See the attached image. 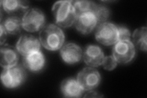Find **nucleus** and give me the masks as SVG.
Wrapping results in <instances>:
<instances>
[{
    "instance_id": "obj_1",
    "label": "nucleus",
    "mask_w": 147,
    "mask_h": 98,
    "mask_svg": "<svg viewBox=\"0 0 147 98\" xmlns=\"http://www.w3.org/2000/svg\"><path fill=\"white\" fill-rule=\"evenodd\" d=\"M65 39L62 30L58 26L50 24L44 26L39 33V41L44 47L55 51L61 48Z\"/></svg>"
},
{
    "instance_id": "obj_2",
    "label": "nucleus",
    "mask_w": 147,
    "mask_h": 98,
    "mask_svg": "<svg viewBox=\"0 0 147 98\" xmlns=\"http://www.w3.org/2000/svg\"><path fill=\"white\" fill-rule=\"evenodd\" d=\"M52 12L56 23L61 27L67 28L75 23L77 16L72 5V1H60L55 3Z\"/></svg>"
},
{
    "instance_id": "obj_3",
    "label": "nucleus",
    "mask_w": 147,
    "mask_h": 98,
    "mask_svg": "<svg viewBox=\"0 0 147 98\" xmlns=\"http://www.w3.org/2000/svg\"><path fill=\"white\" fill-rule=\"evenodd\" d=\"M26 77V74L24 68L19 65L9 68H4L1 75L3 84L8 88L19 87L24 82Z\"/></svg>"
},
{
    "instance_id": "obj_4",
    "label": "nucleus",
    "mask_w": 147,
    "mask_h": 98,
    "mask_svg": "<svg viewBox=\"0 0 147 98\" xmlns=\"http://www.w3.org/2000/svg\"><path fill=\"white\" fill-rule=\"evenodd\" d=\"M45 17L43 12L37 8L27 10L22 19V28L28 32L38 31L44 26Z\"/></svg>"
},
{
    "instance_id": "obj_5",
    "label": "nucleus",
    "mask_w": 147,
    "mask_h": 98,
    "mask_svg": "<svg viewBox=\"0 0 147 98\" xmlns=\"http://www.w3.org/2000/svg\"><path fill=\"white\" fill-rule=\"evenodd\" d=\"M112 53L117 63L126 64L131 62L135 57L136 47L130 40L119 41L115 44Z\"/></svg>"
},
{
    "instance_id": "obj_6",
    "label": "nucleus",
    "mask_w": 147,
    "mask_h": 98,
    "mask_svg": "<svg viewBox=\"0 0 147 98\" xmlns=\"http://www.w3.org/2000/svg\"><path fill=\"white\" fill-rule=\"evenodd\" d=\"M96 39L105 45H111L118 42L117 26L112 23L105 22L99 24L95 33Z\"/></svg>"
},
{
    "instance_id": "obj_7",
    "label": "nucleus",
    "mask_w": 147,
    "mask_h": 98,
    "mask_svg": "<svg viewBox=\"0 0 147 98\" xmlns=\"http://www.w3.org/2000/svg\"><path fill=\"white\" fill-rule=\"evenodd\" d=\"M100 76L97 70L93 68H85L78 74L77 80L82 89L86 91L93 90L100 82Z\"/></svg>"
},
{
    "instance_id": "obj_8",
    "label": "nucleus",
    "mask_w": 147,
    "mask_h": 98,
    "mask_svg": "<svg viewBox=\"0 0 147 98\" xmlns=\"http://www.w3.org/2000/svg\"><path fill=\"white\" fill-rule=\"evenodd\" d=\"M40 43L39 41L32 35H22L18 39L16 49L17 52L24 57L39 51Z\"/></svg>"
},
{
    "instance_id": "obj_9",
    "label": "nucleus",
    "mask_w": 147,
    "mask_h": 98,
    "mask_svg": "<svg viewBox=\"0 0 147 98\" xmlns=\"http://www.w3.org/2000/svg\"><path fill=\"white\" fill-rule=\"evenodd\" d=\"M104 54L99 46L87 45L83 54L85 63L91 67H98L102 65L104 59Z\"/></svg>"
},
{
    "instance_id": "obj_10",
    "label": "nucleus",
    "mask_w": 147,
    "mask_h": 98,
    "mask_svg": "<svg viewBox=\"0 0 147 98\" xmlns=\"http://www.w3.org/2000/svg\"><path fill=\"white\" fill-rule=\"evenodd\" d=\"M98 24L93 13L89 12L77 16L75 22L76 29L83 34H89Z\"/></svg>"
},
{
    "instance_id": "obj_11",
    "label": "nucleus",
    "mask_w": 147,
    "mask_h": 98,
    "mask_svg": "<svg viewBox=\"0 0 147 98\" xmlns=\"http://www.w3.org/2000/svg\"><path fill=\"white\" fill-rule=\"evenodd\" d=\"M60 55L64 62L72 64L80 62L82 58L83 52L78 45L74 43H68L61 48Z\"/></svg>"
},
{
    "instance_id": "obj_12",
    "label": "nucleus",
    "mask_w": 147,
    "mask_h": 98,
    "mask_svg": "<svg viewBox=\"0 0 147 98\" xmlns=\"http://www.w3.org/2000/svg\"><path fill=\"white\" fill-rule=\"evenodd\" d=\"M24 66L33 72H38L43 68L45 64V57L40 51L32 53L23 58Z\"/></svg>"
},
{
    "instance_id": "obj_13",
    "label": "nucleus",
    "mask_w": 147,
    "mask_h": 98,
    "mask_svg": "<svg viewBox=\"0 0 147 98\" xmlns=\"http://www.w3.org/2000/svg\"><path fill=\"white\" fill-rule=\"evenodd\" d=\"M61 90L66 97H81L83 91L81 86L77 80L70 78L64 80L61 84Z\"/></svg>"
},
{
    "instance_id": "obj_14",
    "label": "nucleus",
    "mask_w": 147,
    "mask_h": 98,
    "mask_svg": "<svg viewBox=\"0 0 147 98\" xmlns=\"http://www.w3.org/2000/svg\"><path fill=\"white\" fill-rule=\"evenodd\" d=\"M1 66L3 68H9L17 65L18 62V55L13 47L5 45L1 49Z\"/></svg>"
},
{
    "instance_id": "obj_15",
    "label": "nucleus",
    "mask_w": 147,
    "mask_h": 98,
    "mask_svg": "<svg viewBox=\"0 0 147 98\" xmlns=\"http://www.w3.org/2000/svg\"><path fill=\"white\" fill-rule=\"evenodd\" d=\"M1 24L7 34H17L21 31L22 27V20L19 17L12 16L7 18Z\"/></svg>"
},
{
    "instance_id": "obj_16",
    "label": "nucleus",
    "mask_w": 147,
    "mask_h": 98,
    "mask_svg": "<svg viewBox=\"0 0 147 98\" xmlns=\"http://www.w3.org/2000/svg\"><path fill=\"white\" fill-rule=\"evenodd\" d=\"M1 3L4 10L8 14H13L19 11H26L28 8V4L26 1L5 0L2 1Z\"/></svg>"
},
{
    "instance_id": "obj_17",
    "label": "nucleus",
    "mask_w": 147,
    "mask_h": 98,
    "mask_svg": "<svg viewBox=\"0 0 147 98\" xmlns=\"http://www.w3.org/2000/svg\"><path fill=\"white\" fill-rule=\"evenodd\" d=\"M147 30L146 27H142L136 29L132 35L133 44L135 47L143 51H146Z\"/></svg>"
},
{
    "instance_id": "obj_18",
    "label": "nucleus",
    "mask_w": 147,
    "mask_h": 98,
    "mask_svg": "<svg viewBox=\"0 0 147 98\" xmlns=\"http://www.w3.org/2000/svg\"><path fill=\"white\" fill-rule=\"evenodd\" d=\"M95 3L90 1H72V5L74 8L76 14L79 16L84 13L92 12Z\"/></svg>"
},
{
    "instance_id": "obj_19",
    "label": "nucleus",
    "mask_w": 147,
    "mask_h": 98,
    "mask_svg": "<svg viewBox=\"0 0 147 98\" xmlns=\"http://www.w3.org/2000/svg\"><path fill=\"white\" fill-rule=\"evenodd\" d=\"M92 13L94 15L98 23H102L106 22L110 16L109 9L101 4H95Z\"/></svg>"
},
{
    "instance_id": "obj_20",
    "label": "nucleus",
    "mask_w": 147,
    "mask_h": 98,
    "mask_svg": "<svg viewBox=\"0 0 147 98\" xmlns=\"http://www.w3.org/2000/svg\"><path fill=\"white\" fill-rule=\"evenodd\" d=\"M117 62L113 56H108V57H104L102 64L105 69L112 71L117 67Z\"/></svg>"
},
{
    "instance_id": "obj_21",
    "label": "nucleus",
    "mask_w": 147,
    "mask_h": 98,
    "mask_svg": "<svg viewBox=\"0 0 147 98\" xmlns=\"http://www.w3.org/2000/svg\"><path fill=\"white\" fill-rule=\"evenodd\" d=\"M118 29V41L130 40L131 32L125 26H117Z\"/></svg>"
},
{
    "instance_id": "obj_22",
    "label": "nucleus",
    "mask_w": 147,
    "mask_h": 98,
    "mask_svg": "<svg viewBox=\"0 0 147 98\" xmlns=\"http://www.w3.org/2000/svg\"><path fill=\"white\" fill-rule=\"evenodd\" d=\"M0 29H1V34H0V38H1V39H0V41H1V44L2 45L6 40L7 33L6 32V31L4 30V27L2 25V24H1V26H0Z\"/></svg>"
},
{
    "instance_id": "obj_23",
    "label": "nucleus",
    "mask_w": 147,
    "mask_h": 98,
    "mask_svg": "<svg viewBox=\"0 0 147 98\" xmlns=\"http://www.w3.org/2000/svg\"><path fill=\"white\" fill-rule=\"evenodd\" d=\"M102 97L101 96H99L98 94H97V93H96V92H93V91H91V92H90V93H88V94H87L85 97Z\"/></svg>"
}]
</instances>
